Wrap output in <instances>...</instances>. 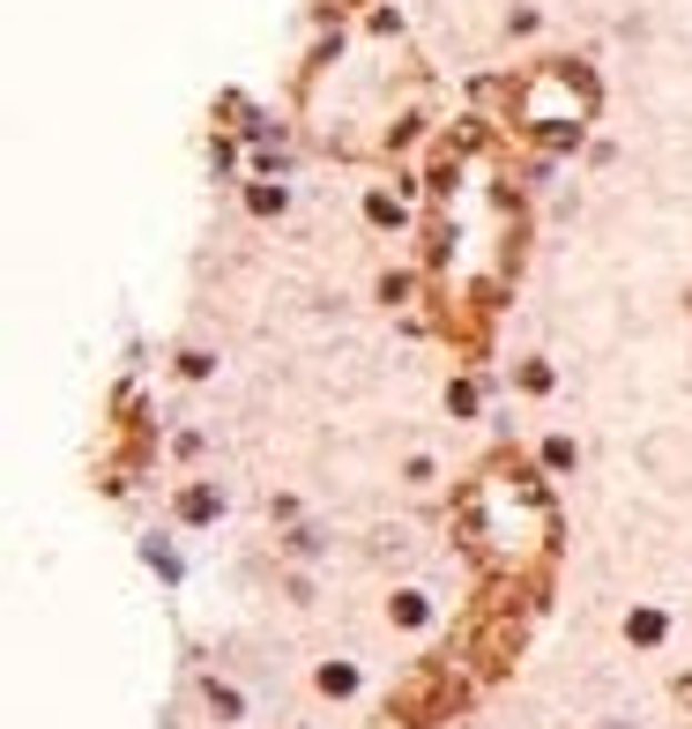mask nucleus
<instances>
[{
    "mask_svg": "<svg viewBox=\"0 0 692 729\" xmlns=\"http://www.w3.org/2000/svg\"><path fill=\"white\" fill-rule=\"evenodd\" d=\"M514 261L521 216L507 202V172H499L492 142L447 150L440 179H432V283H440L447 313H492L507 298Z\"/></svg>",
    "mask_w": 692,
    "mask_h": 729,
    "instance_id": "1",
    "label": "nucleus"
},
{
    "mask_svg": "<svg viewBox=\"0 0 692 729\" xmlns=\"http://www.w3.org/2000/svg\"><path fill=\"white\" fill-rule=\"evenodd\" d=\"M462 522H470V544L484 558H499V566H529V558L551 551V499H544V484L529 469H514V462H499V469L477 477Z\"/></svg>",
    "mask_w": 692,
    "mask_h": 729,
    "instance_id": "2",
    "label": "nucleus"
},
{
    "mask_svg": "<svg viewBox=\"0 0 692 729\" xmlns=\"http://www.w3.org/2000/svg\"><path fill=\"white\" fill-rule=\"evenodd\" d=\"M507 120H514V134H529V142L566 150V142H581V126L595 120V75L581 60H529V68L507 82Z\"/></svg>",
    "mask_w": 692,
    "mask_h": 729,
    "instance_id": "3",
    "label": "nucleus"
},
{
    "mask_svg": "<svg viewBox=\"0 0 692 729\" xmlns=\"http://www.w3.org/2000/svg\"><path fill=\"white\" fill-rule=\"evenodd\" d=\"M365 216H372L380 231H402V224H410V209H402L395 186H365Z\"/></svg>",
    "mask_w": 692,
    "mask_h": 729,
    "instance_id": "4",
    "label": "nucleus"
},
{
    "mask_svg": "<svg viewBox=\"0 0 692 729\" xmlns=\"http://www.w3.org/2000/svg\"><path fill=\"white\" fill-rule=\"evenodd\" d=\"M217 492H209V484H187V492H179V514H187V522H217Z\"/></svg>",
    "mask_w": 692,
    "mask_h": 729,
    "instance_id": "5",
    "label": "nucleus"
},
{
    "mask_svg": "<svg viewBox=\"0 0 692 729\" xmlns=\"http://www.w3.org/2000/svg\"><path fill=\"white\" fill-rule=\"evenodd\" d=\"M625 640L655 648V640H663V610H633V618H625Z\"/></svg>",
    "mask_w": 692,
    "mask_h": 729,
    "instance_id": "6",
    "label": "nucleus"
},
{
    "mask_svg": "<svg viewBox=\"0 0 692 729\" xmlns=\"http://www.w3.org/2000/svg\"><path fill=\"white\" fill-rule=\"evenodd\" d=\"M247 209H253V216H283V186L253 179V186H247Z\"/></svg>",
    "mask_w": 692,
    "mask_h": 729,
    "instance_id": "7",
    "label": "nucleus"
},
{
    "mask_svg": "<svg viewBox=\"0 0 692 729\" xmlns=\"http://www.w3.org/2000/svg\"><path fill=\"white\" fill-rule=\"evenodd\" d=\"M544 469H573V439H566V432H551V439H544Z\"/></svg>",
    "mask_w": 692,
    "mask_h": 729,
    "instance_id": "8",
    "label": "nucleus"
},
{
    "mask_svg": "<svg viewBox=\"0 0 692 729\" xmlns=\"http://www.w3.org/2000/svg\"><path fill=\"white\" fill-rule=\"evenodd\" d=\"M321 692H358V670H350V662H328V670H321Z\"/></svg>",
    "mask_w": 692,
    "mask_h": 729,
    "instance_id": "9",
    "label": "nucleus"
},
{
    "mask_svg": "<svg viewBox=\"0 0 692 729\" xmlns=\"http://www.w3.org/2000/svg\"><path fill=\"white\" fill-rule=\"evenodd\" d=\"M447 409H454V417H477V387H470V379L447 387Z\"/></svg>",
    "mask_w": 692,
    "mask_h": 729,
    "instance_id": "10",
    "label": "nucleus"
},
{
    "mask_svg": "<svg viewBox=\"0 0 692 729\" xmlns=\"http://www.w3.org/2000/svg\"><path fill=\"white\" fill-rule=\"evenodd\" d=\"M521 387H536V395L551 387V365H544V357H529V365H521Z\"/></svg>",
    "mask_w": 692,
    "mask_h": 729,
    "instance_id": "11",
    "label": "nucleus"
}]
</instances>
